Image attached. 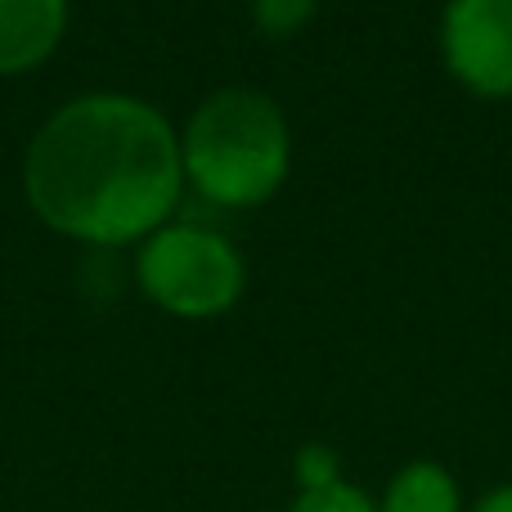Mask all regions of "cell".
I'll return each mask as SVG.
<instances>
[{
	"label": "cell",
	"instance_id": "obj_1",
	"mask_svg": "<svg viewBox=\"0 0 512 512\" xmlns=\"http://www.w3.org/2000/svg\"><path fill=\"white\" fill-rule=\"evenodd\" d=\"M23 194L45 230L95 252L144 243L185 194L180 135L149 99H68L41 122L23 158Z\"/></svg>",
	"mask_w": 512,
	"mask_h": 512
},
{
	"label": "cell",
	"instance_id": "obj_10",
	"mask_svg": "<svg viewBox=\"0 0 512 512\" xmlns=\"http://www.w3.org/2000/svg\"><path fill=\"white\" fill-rule=\"evenodd\" d=\"M472 512H512V481H504V486L486 490V495L472 504Z\"/></svg>",
	"mask_w": 512,
	"mask_h": 512
},
{
	"label": "cell",
	"instance_id": "obj_5",
	"mask_svg": "<svg viewBox=\"0 0 512 512\" xmlns=\"http://www.w3.org/2000/svg\"><path fill=\"white\" fill-rule=\"evenodd\" d=\"M68 0H0V77L41 68L63 41Z\"/></svg>",
	"mask_w": 512,
	"mask_h": 512
},
{
	"label": "cell",
	"instance_id": "obj_2",
	"mask_svg": "<svg viewBox=\"0 0 512 512\" xmlns=\"http://www.w3.org/2000/svg\"><path fill=\"white\" fill-rule=\"evenodd\" d=\"M185 180L225 212L270 203L292 171V131L265 90L225 86L194 108L180 135Z\"/></svg>",
	"mask_w": 512,
	"mask_h": 512
},
{
	"label": "cell",
	"instance_id": "obj_6",
	"mask_svg": "<svg viewBox=\"0 0 512 512\" xmlns=\"http://www.w3.org/2000/svg\"><path fill=\"white\" fill-rule=\"evenodd\" d=\"M378 512H468L454 472L436 459H414L387 481Z\"/></svg>",
	"mask_w": 512,
	"mask_h": 512
},
{
	"label": "cell",
	"instance_id": "obj_7",
	"mask_svg": "<svg viewBox=\"0 0 512 512\" xmlns=\"http://www.w3.org/2000/svg\"><path fill=\"white\" fill-rule=\"evenodd\" d=\"M315 14H319V0H252V23L265 36H274V41L297 36Z\"/></svg>",
	"mask_w": 512,
	"mask_h": 512
},
{
	"label": "cell",
	"instance_id": "obj_4",
	"mask_svg": "<svg viewBox=\"0 0 512 512\" xmlns=\"http://www.w3.org/2000/svg\"><path fill=\"white\" fill-rule=\"evenodd\" d=\"M441 59L477 99H512V0H445Z\"/></svg>",
	"mask_w": 512,
	"mask_h": 512
},
{
	"label": "cell",
	"instance_id": "obj_8",
	"mask_svg": "<svg viewBox=\"0 0 512 512\" xmlns=\"http://www.w3.org/2000/svg\"><path fill=\"white\" fill-rule=\"evenodd\" d=\"M288 512H378V499L364 495L360 486L351 481H333V486H319V490H297Z\"/></svg>",
	"mask_w": 512,
	"mask_h": 512
},
{
	"label": "cell",
	"instance_id": "obj_3",
	"mask_svg": "<svg viewBox=\"0 0 512 512\" xmlns=\"http://www.w3.org/2000/svg\"><path fill=\"white\" fill-rule=\"evenodd\" d=\"M135 283L167 315L216 319L239 306L248 265L239 248L212 225L167 221L135 252Z\"/></svg>",
	"mask_w": 512,
	"mask_h": 512
},
{
	"label": "cell",
	"instance_id": "obj_9",
	"mask_svg": "<svg viewBox=\"0 0 512 512\" xmlns=\"http://www.w3.org/2000/svg\"><path fill=\"white\" fill-rule=\"evenodd\" d=\"M292 472H297V486L301 490H319V486H333V481H342L337 454L328 450V445H306V450L297 454V463H292Z\"/></svg>",
	"mask_w": 512,
	"mask_h": 512
}]
</instances>
